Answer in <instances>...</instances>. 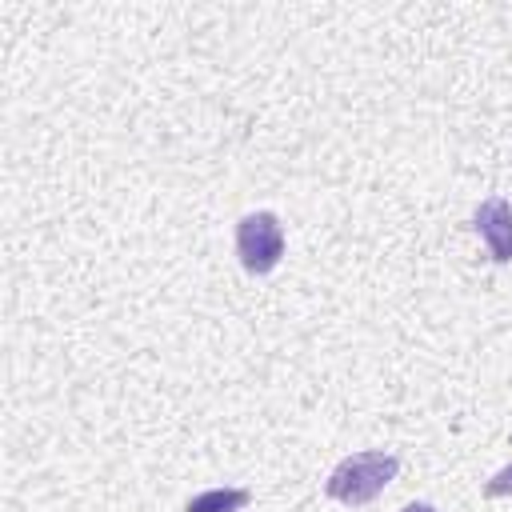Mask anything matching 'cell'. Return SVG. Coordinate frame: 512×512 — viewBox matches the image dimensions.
<instances>
[{
	"label": "cell",
	"mask_w": 512,
	"mask_h": 512,
	"mask_svg": "<svg viewBox=\"0 0 512 512\" xmlns=\"http://www.w3.org/2000/svg\"><path fill=\"white\" fill-rule=\"evenodd\" d=\"M396 472H400V460H396L392 452H384V448L352 452V456H344V460L328 472L324 492H328L332 500L348 504V508H360V504H372V500L396 480Z\"/></svg>",
	"instance_id": "1"
},
{
	"label": "cell",
	"mask_w": 512,
	"mask_h": 512,
	"mask_svg": "<svg viewBox=\"0 0 512 512\" xmlns=\"http://www.w3.org/2000/svg\"><path fill=\"white\" fill-rule=\"evenodd\" d=\"M236 256L244 264V272L264 276L280 264L284 256V224L276 212H248L236 224Z\"/></svg>",
	"instance_id": "2"
},
{
	"label": "cell",
	"mask_w": 512,
	"mask_h": 512,
	"mask_svg": "<svg viewBox=\"0 0 512 512\" xmlns=\"http://www.w3.org/2000/svg\"><path fill=\"white\" fill-rule=\"evenodd\" d=\"M472 228L480 232V240L488 244V256L496 264L512 260V204L504 196H488L476 204L472 212Z\"/></svg>",
	"instance_id": "3"
},
{
	"label": "cell",
	"mask_w": 512,
	"mask_h": 512,
	"mask_svg": "<svg viewBox=\"0 0 512 512\" xmlns=\"http://www.w3.org/2000/svg\"><path fill=\"white\" fill-rule=\"evenodd\" d=\"M248 500H252L248 488L220 484V488H204V492H196V496L184 504V512H240Z\"/></svg>",
	"instance_id": "4"
},
{
	"label": "cell",
	"mask_w": 512,
	"mask_h": 512,
	"mask_svg": "<svg viewBox=\"0 0 512 512\" xmlns=\"http://www.w3.org/2000/svg\"><path fill=\"white\" fill-rule=\"evenodd\" d=\"M508 492H512V464H508V468H500V472H496V476L484 484V496H488V500L508 496Z\"/></svg>",
	"instance_id": "5"
},
{
	"label": "cell",
	"mask_w": 512,
	"mask_h": 512,
	"mask_svg": "<svg viewBox=\"0 0 512 512\" xmlns=\"http://www.w3.org/2000/svg\"><path fill=\"white\" fill-rule=\"evenodd\" d=\"M404 512H436V508H432V504H408Z\"/></svg>",
	"instance_id": "6"
}]
</instances>
